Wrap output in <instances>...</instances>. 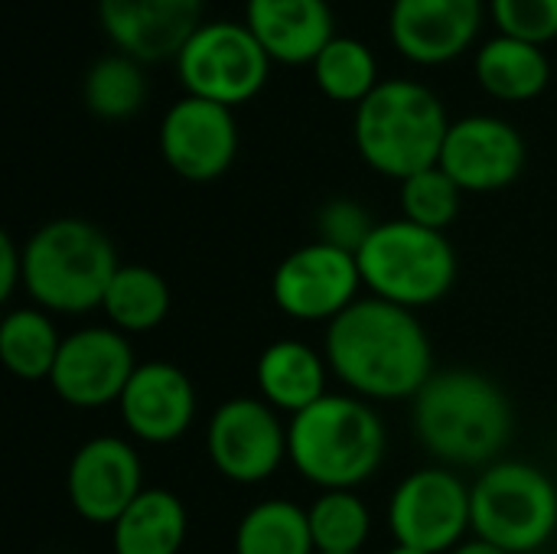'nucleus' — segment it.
Here are the masks:
<instances>
[{
  "mask_svg": "<svg viewBox=\"0 0 557 554\" xmlns=\"http://www.w3.org/2000/svg\"><path fill=\"white\" fill-rule=\"evenodd\" d=\"M323 356L330 372L366 402H408L434 376L431 336L414 310L372 294L326 323Z\"/></svg>",
  "mask_w": 557,
  "mask_h": 554,
  "instance_id": "nucleus-1",
  "label": "nucleus"
},
{
  "mask_svg": "<svg viewBox=\"0 0 557 554\" xmlns=\"http://www.w3.org/2000/svg\"><path fill=\"white\" fill-rule=\"evenodd\" d=\"M411 424L444 467H493L512 441L509 395L476 369L434 372L411 398Z\"/></svg>",
  "mask_w": 557,
  "mask_h": 554,
  "instance_id": "nucleus-2",
  "label": "nucleus"
},
{
  "mask_svg": "<svg viewBox=\"0 0 557 554\" xmlns=\"http://www.w3.org/2000/svg\"><path fill=\"white\" fill-rule=\"evenodd\" d=\"M287 460L323 493L356 490L369 483L385 460V424L366 398L323 395L290 418Z\"/></svg>",
  "mask_w": 557,
  "mask_h": 554,
  "instance_id": "nucleus-3",
  "label": "nucleus"
},
{
  "mask_svg": "<svg viewBox=\"0 0 557 554\" xmlns=\"http://www.w3.org/2000/svg\"><path fill=\"white\" fill-rule=\"evenodd\" d=\"M444 101L414 78H388L356 104L352 137L359 157L392 180H408L441 163L450 131Z\"/></svg>",
  "mask_w": 557,
  "mask_h": 554,
  "instance_id": "nucleus-4",
  "label": "nucleus"
},
{
  "mask_svg": "<svg viewBox=\"0 0 557 554\" xmlns=\"http://www.w3.org/2000/svg\"><path fill=\"white\" fill-rule=\"evenodd\" d=\"M117 268L111 238L75 216L39 225L23 245V287L46 313H88L101 307Z\"/></svg>",
  "mask_w": 557,
  "mask_h": 554,
  "instance_id": "nucleus-5",
  "label": "nucleus"
},
{
  "mask_svg": "<svg viewBox=\"0 0 557 554\" xmlns=\"http://www.w3.org/2000/svg\"><path fill=\"white\" fill-rule=\"evenodd\" d=\"M356 261L369 294L405 310L431 307L457 284V251L447 235L408 219L379 222Z\"/></svg>",
  "mask_w": 557,
  "mask_h": 554,
  "instance_id": "nucleus-6",
  "label": "nucleus"
},
{
  "mask_svg": "<svg viewBox=\"0 0 557 554\" xmlns=\"http://www.w3.org/2000/svg\"><path fill=\"white\" fill-rule=\"evenodd\" d=\"M473 535L509 554H535L557 532V487L522 460H496L470 487Z\"/></svg>",
  "mask_w": 557,
  "mask_h": 554,
  "instance_id": "nucleus-7",
  "label": "nucleus"
},
{
  "mask_svg": "<svg viewBox=\"0 0 557 554\" xmlns=\"http://www.w3.org/2000/svg\"><path fill=\"white\" fill-rule=\"evenodd\" d=\"M271 72V56L258 36L235 20L202 23L176 56V75L186 95L235 108L251 101Z\"/></svg>",
  "mask_w": 557,
  "mask_h": 554,
  "instance_id": "nucleus-8",
  "label": "nucleus"
},
{
  "mask_svg": "<svg viewBox=\"0 0 557 554\" xmlns=\"http://www.w3.org/2000/svg\"><path fill=\"white\" fill-rule=\"evenodd\" d=\"M388 529L395 545L428 554H450L473 529L470 487L450 467H424L408 473L388 503Z\"/></svg>",
  "mask_w": 557,
  "mask_h": 554,
  "instance_id": "nucleus-9",
  "label": "nucleus"
},
{
  "mask_svg": "<svg viewBox=\"0 0 557 554\" xmlns=\"http://www.w3.org/2000/svg\"><path fill=\"white\" fill-rule=\"evenodd\" d=\"M362 271L352 251L310 242L294 248L271 278V297L281 313L300 323H333L359 300Z\"/></svg>",
  "mask_w": 557,
  "mask_h": 554,
  "instance_id": "nucleus-10",
  "label": "nucleus"
},
{
  "mask_svg": "<svg viewBox=\"0 0 557 554\" xmlns=\"http://www.w3.org/2000/svg\"><path fill=\"white\" fill-rule=\"evenodd\" d=\"M212 467L242 487L271 480L287 460V428L264 398H232L209 421Z\"/></svg>",
  "mask_w": 557,
  "mask_h": 554,
  "instance_id": "nucleus-11",
  "label": "nucleus"
},
{
  "mask_svg": "<svg viewBox=\"0 0 557 554\" xmlns=\"http://www.w3.org/2000/svg\"><path fill=\"white\" fill-rule=\"evenodd\" d=\"M137 369L127 336L114 327H85L62 340L49 385L72 408L117 405Z\"/></svg>",
  "mask_w": 557,
  "mask_h": 554,
  "instance_id": "nucleus-12",
  "label": "nucleus"
},
{
  "mask_svg": "<svg viewBox=\"0 0 557 554\" xmlns=\"http://www.w3.org/2000/svg\"><path fill=\"white\" fill-rule=\"evenodd\" d=\"M160 153L166 167L189 183L219 180L238 153V124L232 108L183 95L160 121Z\"/></svg>",
  "mask_w": 557,
  "mask_h": 554,
  "instance_id": "nucleus-13",
  "label": "nucleus"
},
{
  "mask_svg": "<svg viewBox=\"0 0 557 554\" xmlns=\"http://www.w3.org/2000/svg\"><path fill=\"white\" fill-rule=\"evenodd\" d=\"M144 493V467L124 438L85 441L65 470L69 506L91 526H114Z\"/></svg>",
  "mask_w": 557,
  "mask_h": 554,
  "instance_id": "nucleus-14",
  "label": "nucleus"
},
{
  "mask_svg": "<svg viewBox=\"0 0 557 554\" xmlns=\"http://www.w3.org/2000/svg\"><path fill=\"white\" fill-rule=\"evenodd\" d=\"M525 137L503 118L470 114L450 124L441 167L463 193H496L525 170Z\"/></svg>",
  "mask_w": 557,
  "mask_h": 554,
  "instance_id": "nucleus-15",
  "label": "nucleus"
},
{
  "mask_svg": "<svg viewBox=\"0 0 557 554\" xmlns=\"http://www.w3.org/2000/svg\"><path fill=\"white\" fill-rule=\"evenodd\" d=\"M101 29L137 62L176 59L202 26V0H98Z\"/></svg>",
  "mask_w": 557,
  "mask_h": 554,
  "instance_id": "nucleus-16",
  "label": "nucleus"
},
{
  "mask_svg": "<svg viewBox=\"0 0 557 554\" xmlns=\"http://www.w3.org/2000/svg\"><path fill=\"white\" fill-rule=\"evenodd\" d=\"M196 389L173 362H140L117 402L131 438L144 444H173L196 421Z\"/></svg>",
  "mask_w": 557,
  "mask_h": 554,
  "instance_id": "nucleus-17",
  "label": "nucleus"
},
{
  "mask_svg": "<svg viewBox=\"0 0 557 554\" xmlns=\"http://www.w3.org/2000/svg\"><path fill=\"white\" fill-rule=\"evenodd\" d=\"M483 0H392L388 33L414 62L457 59L480 33Z\"/></svg>",
  "mask_w": 557,
  "mask_h": 554,
  "instance_id": "nucleus-18",
  "label": "nucleus"
},
{
  "mask_svg": "<svg viewBox=\"0 0 557 554\" xmlns=\"http://www.w3.org/2000/svg\"><path fill=\"white\" fill-rule=\"evenodd\" d=\"M245 26L281 62H313L336 36L326 0H245Z\"/></svg>",
  "mask_w": 557,
  "mask_h": 554,
  "instance_id": "nucleus-19",
  "label": "nucleus"
},
{
  "mask_svg": "<svg viewBox=\"0 0 557 554\" xmlns=\"http://www.w3.org/2000/svg\"><path fill=\"white\" fill-rule=\"evenodd\" d=\"M326 372H330L326 356H320L313 346L300 340L271 343L255 366L261 398L274 411H287L290 418L317 405L323 395H330Z\"/></svg>",
  "mask_w": 557,
  "mask_h": 554,
  "instance_id": "nucleus-20",
  "label": "nucleus"
},
{
  "mask_svg": "<svg viewBox=\"0 0 557 554\" xmlns=\"http://www.w3.org/2000/svg\"><path fill=\"white\" fill-rule=\"evenodd\" d=\"M189 516L176 493L144 490L111 526L114 554H180L186 545Z\"/></svg>",
  "mask_w": 557,
  "mask_h": 554,
  "instance_id": "nucleus-21",
  "label": "nucleus"
},
{
  "mask_svg": "<svg viewBox=\"0 0 557 554\" xmlns=\"http://www.w3.org/2000/svg\"><path fill=\"white\" fill-rule=\"evenodd\" d=\"M480 85L503 101H532L552 82L548 52L539 42L519 36H493L476 52Z\"/></svg>",
  "mask_w": 557,
  "mask_h": 554,
  "instance_id": "nucleus-22",
  "label": "nucleus"
},
{
  "mask_svg": "<svg viewBox=\"0 0 557 554\" xmlns=\"http://www.w3.org/2000/svg\"><path fill=\"white\" fill-rule=\"evenodd\" d=\"M62 340L65 336H59L52 313L39 307H16L0 323V359L13 379L49 382Z\"/></svg>",
  "mask_w": 557,
  "mask_h": 554,
  "instance_id": "nucleus-23",
  "label": "nucleus"
},
{
  "mask_svg": "<svg viewBox=\"0 0 557 554\" xmlns=\"http://www.w3.org/2000/svg\"><path fill=\"white\" fill-rule=\"evenodd\" d=\"M101 310L108 323L124 336L150 333L170 313V284L147 264H121L104 294Z\"/></svg>",
  "mask_w": 557,
  "mask_h": 554,
  "instance_id": "nucleus-24",
  "label": "nucleus"
},
{
  "mask_svg": "<svg viewBox=\"0 0 557 554\" xmlns=\"http://www.w3.org/2000/svg\"><path fill=\"white\" fill-rule=\"evenodd\" d=\"M235 554H317L307 509L287 500L251 506L235 529Z\"/></svg>",
  "mask_w": 557,
  "mask_h": 554,
  "instance_id": "nucleus-25",
  "label": "nucleus"
},
{
  "mask_svg": "<svg viewBox=\"0 0 557 554\" xmlns=\"http://www.w3.org/2000/svg\"><path fill=\"white\" fill-rule=\"evenodd\" d=\"M82 95H85V104L95 118L124 121L144 108L147 78H144L140 62L131 59L127 52H108L88 65Z\"/></svg>",
  "mask_w": 557,
  "mask_h": 554,
  "instance_id": "nucleus-26",
  "label": "nucleus"
},
{
  "mask_svg": "<svg viewBox=\"0 0 557 554\" xmlns=\"http://www.w3.org/2000/svg\"><path fill=\"white\" fill-rule=\"evenodd\" d=\"M317 554H362L372 535V513L356 490H326L307 509Z\"/></svg>",
  "mask_w": 557,
  "mask_h": 554,
  "instance_id": "nucleus-27",
  "label": "nucleus"
},
{
  "mask_svg": "<svg viewBox=\"0 0 557 554\" xmlns=\"http://www.w3.org/2000/svg\"><path fill=\"white\" fill-rule=\"evenodd\" d=\"M320 91L343 104H359L379 85V65L372 49L356 36H333L310 62Z\"/></svg>",
  "mask_w": 557,
  "mask_h": 554,
  "instance_id": "nucleus-28",
  "label": "nucleus"
},
{
  "mask_svg": "<svg viewBox=\"0 0 557 554\" xmlns=\"http://www.w3.org/2000/svg\"><path fill=\"white\" fill-rule=\"evenodd\" d=\"M460 199H463V189L444 173L441 163L401 180V212H405L401 219L414 225L444 232L457 219Z\"/></svg>",
  "mask_w": 557,
  "mask_h": 554,
  "instance_id": "nucleus-29",
  "label": "nucleus"
},
{
  "mask_svg": "<svg viewBox=\"0 0 557 554\" xmlns=\"http://www.w3.org/2000/svg\"><path fill=\"white\" fill-rule=\"evenodd\" d=\"M490 7L506 36L539 46L557 36V0H490Z\"/></svg>",
  "mask_w": 557,
  "mask_h": 554,
  "instance_id": "nucleus-30",
  "label": "nucleus"
},
{
  "mask_svg": "<svg viewBox=\"0 0 557 554\" xmlns=\"http://www.w3.org/2000/svg\"><path fill=\"white\" fill-rule=\"evenodd\" d=\"M375 222L369 219V209H362L352 199H330L320 216H317V232L320 242L346 248V251H359L366 245V238L372 235Z\"/></svg>",
  "mask_w": 557,
  "mask_h": 554,
  "instance_id": "nucleus-31",
  "label": "nucleus"
},
{
  "mask_svg": "<svg viewBox=\"0 0 557 554\" xmlns=\"http://www.w3.org/2000/svg\"><path fill=\"white\" fill-rule=\"evenodd\" d=\"M23 284V248L13 242V235H0V300L7 304L16 287Z\"/></svg>",
  "mask_w": 557,
  "mask_h": 554,
  "instance_id": "nucleus-32",
  "label": "nucleus"
},
{
  "mask_svg": "<svg viewBox=\"0 0 557 554\" xmlns=\"http://www.w3.org/2000/svg\"><path fill=\"white\" fill-rule=\"evenodd\" d=\"M450 554H509V552H503V549H496V545H490V542H483V539H470V542L457 545Z\"/></svg>",
  "mask_w": 557,
  "mask_h": 554,
  "instance_id": "nucleus-33",
  "label": "nucleus"
},
{
  "mask_svg": "<svg viewBox=\"0 0 557 554\" xmlns=\"http://www.w3.org/2000/svg\"><path fill=\"white\" fill-rule=\"evenodd\" d=\"M388 554H428V552H418V549H408V545H395Z\"/></svg>",
  "mask_w": 557,
  "mask_h": 554,
  "instance_id": "nucleus-34",
  "label": "nucleus"
}]
</instances>
